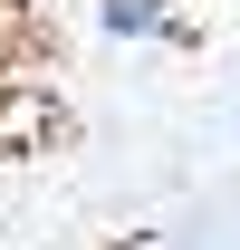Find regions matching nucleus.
<instances>
[{
    "instance_id": "f03ea898",
    "label": "nucleus",
    "mask_w": 240,
    "mask_h": 250,
    "mask_svg": "<svg viewBox=\"0 0 240 250\" xmlns=\"http://www.w3.org/2000/svg\"><path fill=\"white\" fill-rule=\"evenodd\" d=\"M0 58H10V10H0Z\"/></svg>"
},
{
    "instance_id": "f257e3e1",
    "label": "nucleus",
    "mask_w": 240,
    "mask_h": 250,
    "mask_svg": "<svg viewBox=\"0 0 240 250\" xmlns=\"http://www.w3.org/2000/svg\"><path fill=\"white\" fill-rule=\"evenodd\" d=\"M173 29V0H96V39H163Z\"/></svg>"
}]
</instances>
